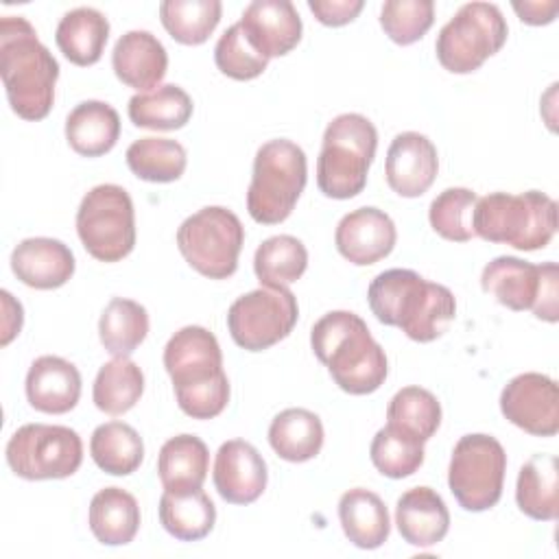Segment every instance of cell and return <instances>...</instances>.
I'll list each match as a JSON object with an SVG mask.
<instances>
[{"label": "cell", "mask_w": 559, "mask_h": 559, "mask_svg": "<svg viewBox=\"0 0 559 559\" xmlns=\"http://www.w3.org/2000/svg\"><path fill=\"white\" fill-rule=\"evenodd\" d=\"M90 531L105 546H124L133 542L140 528L138 500L120 489L105 487L94 493L90 502Z\"/></svg>", "instance_id": "f1b7e54d"}, {"label": "cell", "mask_w": 559, "mask_h": 559, "mask_svg": "<svg viewBox=\"0 0 559 559\" xmlns=\"http://www.w3.org/2000/svg\"><path fill=\"white\" fill-rule=\"evenodd\" d=\"M223 13L218 0H166L159 4V20L168 35L186 46L203 44L216 28Z\"/></svg>", "instance_id": "8d00e7d4"}, {"label": "cell", "mask_w": 559, "mask_h": 559, "mask_svg": "<svg viewBox=\"0 0 559 559\" xmlns=\"http://www.w3.org/2000/svg\"><path fill=\"white\" fill-rule=\"evenodd\" d=\"M162 526L181 542H199L214 528L216 509L201 487L164 489L159 498Z\"/></svg>", "instance_id": "4316f807"}, {"label": "cell", "mask_w": 559, "mask_h": 559, "mask_svg": "<svg viewBox=\"0 0 559 559\" xmlns=\"http://www.w3.org/2000/svg\"><path fill=\"white\" fill-rule=\"evenodd\" d=\"M310 345L338 389L349 395L373 393L386 380V354L356 312L332 310L323 314L312 325Z\"/></svg>", "instance_id": "3957f363"}, {"label": "cell", "mask_w": 559, "mask_h": 559, "mask_svg": "<svg viewBox=\"0 0 559 559\" xmlns=\"http://www.w3.org/2000/svg\"><path fill=\"white\" fill-rule=\"evenodd\" d=\"M513 11L520 15L522 22L542 26L555 20L559 11V2H513Z\"/></svg>", "instance_id": "bcb514c9"}, {"label": "cell", "mask_w": 559, "mask_h": 559, "mask_svg": "<svg viewBox=\"0 0 559 559\" xmlns=\"http://www.w3.org/2000/svg\"><path fill=\"white\" fill-rule=\"evenodd\" d=\"M369 454H371V463L382 476L406 478L421 467L424 443L402 432L400 428L386 424L376 432Z\"/></svg>", "instance_id": "ab89813d"}, {"label": "cell", "mask_w": 559, "mask_h": 559, "mask_svg": "<svg viewBox=\"0 0 559 559\" xmlns=\"http://www.w3.org/2000/svg\"><path fill=\"white\" fill-rule=\"evenodd\" d=\"M210 452L197 435L170 437L157 456V476L164 489L201 487L207 478Z\"/></svg>", "instance_id": "1f68e13d"}, {"label": "cell", "mask_w": 559, "mask_h": 559, "mask_svg": "<svg viewBox=\"0 0 559 559\" xmlns=\"http://www.w3.org/2000/svg\"><path fill=\"white\" fill-rule=\"evenodd\" d=\"M2 297V338L0 345H9L22 330V321H24V310L22 304L13 299V295L9 290H0Z\"/></svg>", "instance_id": "f6af8a7d"}, {"label": "cell", "mask_w": 559, "mask_h": 559, "mask_svg": "<svg viewBox=\"0 0 559 559\" xmlns=\"http://www.w3.org/2000/svg\"><path fill=\"white\" fill-rule=\"evenodd\" d=\"M0 74L9 105L20 118L35 122L50 114L59 63L26 17H0Z\"/></svg>", "instance_id": "7a4b0ae2"}, {"label": "cell", "mask_w": 559, "mask_h": 559, "mask_svg": "<svg viewBox=\"0 0 559 559\" xmlns=\"http://www.w3.org/2000/svg\"><path fill=\"white\" fill-rule=\"evenodd\" d=\"M120 138V116L103 100H83L66 118V140L83 157L109 153Z\"/></svg>", "instance_id": "cb8c5ba5"}, {"label": "cell", "mask_w": 559, "mask_h": 559, "mask_svg": "<svg viewBox=\"0 0 559 559\" xmlns=\"http://www.w3.org/2000/svg\"><path fill=\"white\" fill-rule=\"evenodd\" d=\"M378 131L360 114L336 116L323 133L317 159V186L330 199H352L367 186V173L376 157Z\"/></svg>", "instance_id": "5b68a950"}, {"label": "cell", "mask_w": 559, "mask_h": 559, "mask_svg": "<svg viewBox=\"0 0 559 559\" xmlns=\"http://www.w3.org/2000/svg\"><path fill=\"white\" fill-rule=\"evenodd\" d=\"M269 443L284 461H310L323 448V424L308 408H286L271 421Z\"/></svg>", "instance_id": "f546056e"}, {"label": "cell", "mask_w": 559, "mask_h": 559, "mask_svg": "<svg viewBox=\"0 0 559 559\" xmlns=\"http://www.w3.org/2000/svg\"><path fill=\"white\" fill-rule=\"evenodd\" d=\"M214 61L225 76L236 81H251L269 66V59L249 44L238 22L218 37L214 46Z\"/></svg>", "instance_id": "7bdbcfd3"}, {"label": "cell", "mask_w": 559, "mask_h": 559, "mask_svg": "<svg viewBox=\"0 0 559 559\" xmlns=\"http://www.w3.org/2000/svg\"><path fill=\"white\" fill-rule=\"evenodd\" d=\"M81 397V373L61 356H39L26 373L28 404L48 415H63L76 406Z\"/></svg>", "instance_id": "44dd1931"}, {"label": "cell", "mask_w": 559, "mask_h": 559, "mask_svg": "<svg viewBox=\"0 0 559 559\" xmlns=\"http://www.w3.org/2000/svg\"><path fill=\"white\" fill-rule=\"evenodd\" d=\"M515 502L520 511L539 522L559 515V465L555 454H533L518 474Z\"/></svg>", "instance_id": "484cf974"}, {"label": "cell", "mask_w": 559, "mask_h": 559, "mask_svg": "<svg viewBox=\"0 0 559 559\" xmlns=\"http://www.w3.org/2000/svg\"><path fill=\"white\" fill-rule=\"evenodd\" d=\"M74 255L68 245L57 238H26L11 253L15 277L37 290L63 286L74 275Z\"/></svg>", "instance_id": "ffe728a7"}, {"label": "cell", "mask_w": 559, "mask_h": 559, "mask_svg": "<svg viewBox=\"0 0 559 559\" xmlns=\"http://www.w3.org/2000/svg\"><path fill=\"white\" fill-rule=\"evenodd\" d=\"M192 98L175 83L159 85L151 92H142L129 98L127 114L135 127L155 131H175L188 124L192 118Z\"/></svg>", "instance_id": "4dcf8cb0"}, {"label": "cell", "mask_w": 559, "mask_h": 559, "mask_svg": "<svg viewBox=\"0 0 559 559\" xmlns=\"http://www.w3.org/2000/svg\"><path fill=\"white\" fill-rule=\"evenodd\" d=\"M395 524L404 542L428 548L448 535L450 511L435 489L413 487L397 498Z\"/></svg>", "instance_id": "603a6c76"}, {"label": "cell", "mask_w": 559, "mask_h": 559, "mask_svg": "<svg viewBox=\"0 0 559 559\" xmlns=\"http://www.w3.org/2000/svg\"><path fill=\"white\" fill-rule=\"evenodd\" d=\"M362 0H308V9L325 26L349 24L362 11Z\"/></svg>", "instance_id": "ee69618b"}, {"label": "cell", "mask_w": 559, "mask_h": 559, "mask_svg": "<svg viewBox=\"0 0 559 559\" xmlns=\"http://www.w3.org/2000/svg\"><path fill=\"white\" fill-rule=\"evenodd\" d=\"M90 454L103 472L111 476H129L144 459V443L133 426L124 421H107L92 432Z\"/></svg>", "instance_id": "836d02e7"}, {"label": "cell", "mask_w": 559, "mask_h": 559, "mask_svg": "<svg viewBox=\"0 0 559 559\" xmlns=\"http://www.w3.org/2000/svg\"><path fill=\"white\" fill-rule=\"evenodd\" d=\"M478 197L469 188H445L441 194H437L428 210L430 227L445 240L452 242H467L472 240L474 227V205Z\"/></svg>", "instance_id": "60d3db41"}, {"label": "cell", "mask_w": 559, "mask_h": 559, "mask_svg": "<svg viewBox=\"0 0 559 559\" xmlns=\"http://www.w3.org/2000/svg\"><path fill=\"white\" fill-rule=\"evenodd\" d=\"M367 301L380 323L400 328L417 343L439 338L456 314L452 290L411 269H389L376 275L367 288Z\"/></svg>", "instance_id": "6da1fadb"}, {"label": "cell", "mask_w": 559, "mask_h": 559, "mask_svg": "<svg viewBox=\"0 0 559 559\" xmlns=\"http://www.w3.org/2000/svg\"><path fill=\"white\" fill-rule=\"evenodd\" d=\"M435 22L432 0H389L380 11V26L400 46L421 39Z\"/></svg>", "instance_id": "b9f144b4"}, {"label": "cell", "mask_w": 559, "mask_h": 559, "mask_svg": "<svg viewBox=\"0 0 559 559\" xmlns=\"http://www.w3.org/2000/svg\"><path fill=\"white\" fill-rule=\"evenodd\" d=\"M148 334V312L142 304L124 297H114L98 321L103 347L114 356L133 354Z\"/></svg>", "instance_id": "e575fe53"}, {"label": "cell", "mask_w": 559, "mask_h": 559, "mask_svg": "<svg viewBox=\"0 0 559 559\" xmlns=\"http://www.w3.org/2000/svg\"><path fill=\"white\" fill-rule=\"evenodd\" d=\"M144 393V373L129 356H114L105 362L94 380L92 400L107 415H124Z\"/></svg>", "instance_id": "d6a6232c"}, {"label": "cell", "mask_w": 559, "mask_h": 559, "mask_svg": "<svg viewBox=\"0 0 559 559\" xmlns=\"http://www.w3.org/2000/svg\"><path fill=\"white\" fill-rule=\"evenodd\" d=\"M7 463L24 480L68 478L83 463V441L68 426L24 424L7 443Z\"/></svg>", "instance_id": "7c38bea8"}, {"label": "cell", "mask_w": 559, "mask_h": 559, "mask_svg": "<svg viewBox=\"0 0 559 559\" xmlns=\"http://www.w3.org/2000/svg\"><path fill=\"white\" fill-rule=\"evenodd\" d=\"M129 170L153 183L177 181L188 164L186 148L168 138H140L127 148Z\"/></svg>", "instance_id": "d590c367"}, {"label": "cell", "mask_w": 559, "mask_h": 559, "mask_svg": "<svg viewBox=\"0 0 559 559\" xmlns=\"http://www.w3.org/2000/svg\"><path fill=\"white\" fill-rule=\"evenodd\" d=\"M214 487L229 504H251L266 489V463L262 454L242 439L225 441L214 459Z\"/></svg>", "instance_id": "2e32d148"}, {"label": "cell", "mask_w": 559, "mask_h": 559, "mask_svg": "<svg viewBox=\"0 0 559 559\" xmlns=\"http://www.w3.org/2000/svg\"><path fill=\"white\" fill-rule=\"evenodd\" d=\"M386 424L426 443L441 424L439 400L421 386L400 389L386 406Z\"/></svg>", "instance_id": "f35d334b"}, {"label": "cell", "mask_w": 559, "mask_h": 559, "mask_svg": "<svg viewBox=\"0 0 559 559\" xmlns=\"http://www.w3.org/2000/svg\"><path fill=\"white\" fill-rule=\"evenodd\" d=\"M502 415L535 437H555L559 430V389L544 373L526 371L511 378L500 393Z\"/></svg>", "instance_id": "5bb4252c"}, {"label": "cell", "mask_w": 559, "mask_h": 559, "mask_svg": "<svg viewBox=\"0 0 559 559\" xmlns=\"http://www.w3.org/2000/svg\"><path fill=\"white\" fill-rule=\"evenodd\" d=\"M109 39V20L92 7L68 11L55 31V41L74 66H94Z\"/></svg>", "instance_id": "83f0119b"}, {"label": "cell", "mask_w": 559, "mask_h": 559, "mask_svg": "<svg viewBox=\"0 0 559 559\" xmlns=\"http://www.w3.org/2000/svg\"><path fill=\"white\" fill-rule=\"evenodd\" d=\"M437 170V148L426 135L404 131L393 138L384 162L386 183L393 192L406 199L421 197L435 183Z\"/></svg>", "instance_id": "ac0fdd59"}, {"label": "cell", "mask_w": 559, "mask_h": 559, "mask_svg": "<svg viewBox=\"0 0 559 559\" xmlns=\"http://www.w3.org/2000/svg\"><path fill=\"white\" fill-rule=\"evenodd\" d=\"M308 179V162L301 146L290 140L264 142L253 159L247 190V210L255 223L275 225L290 216Z\"/></svg>", "instance_id": "8992f818"}, {"label": "cell", "mask_w": 559, "mask_h": 559, "mask_svg": "<svg viewBox=\"0 0 559 559\" xmlns=\"http://www.w3.org/2000/svg\"><path fill=\"white\" fill-rule=\"evenodd\" d=\"M111 68L124 85L142 94L159 87L168 68V55L153 33L129 31L114 46Z\"/></svg>", "instance_id": "7402d4cb"}, {"label": "cell", "mask_w": 559, "mask_h": 559, "mask_svg": "<svg viewBox=\"0 0 559 559\" xmlns=\"http://www.w3.org/2000/svg\"><path fill=\"white\" fill-rule=\"evenodd\" d=\"M76 234L100 262H120L135 247V212L129 192L116 183L94 186L76 210Z\"/></svg>", "instance_id": "9c48e42d"}, {"label": "cell", "mask_w": 559, "mask_h": 559, "mask_svg": "<svg viewBox=\"0 0 559 559\" xmlns=\"http://www.w3.org/2000/svg\"><path fill=\"white\" fill-rule=\"evenodd\" d=\"M338 520L345 537L365 550L382 546L391 533L389 511L382 498L362 487H354L341 496Z\"/></svg>", "instance_id": "d4e9b609"}, {"label": "cell", "mask_w": 559, "mask_h": 559, "mask_svg": "<svg viewBox=\"0 0 559 559\" xmlns=\"http://www.w3.org/2000/svg\"><path fill=\"white\" fill-rule=\"evenodd\" d=\"M245 242L240 218L221 205H207L188 216L177 229V247L183 260L210 280L231 277Z\"/></svg>", "instance_id": "52a82bcc"}, {"label": "cell", "mask_w": 559, "mask_h": 559, "mask_svg": "<svg viewBox=\"0 0 559 559\" xmlns=\"http://www.w3.org/2000/svg\"><path fill=\"white\" fill-rule=\"evenodd\" d=\"M299 317L297 297L286 286H262L240 295L227 310V330L247 352H262L286 338Z\"/></svg>", "instance_id": "4fadbf2b"}, {"label": "cell", "mask_w": 559, "mask_h": 559, "mask_svg": "<svg viewBox=\"0 0 559 559\" xmlns=\"http://www.w3.org/2000/svg\"><path fill=\"white\" fill-rule=\"evenodd\" d=\"M480 286L515 312L533 310L537 319L548 323L559 319V269L555 262L537 266L513 255H500L483 269Z\"/></svg>", "instance_id": "30bf717a"}, {"label": "cell", "mask_w": 559, "mask_h": 559, "mask_svg": "<svg viewBox=\"0 0 559 559\" xmlns=\"http://www.w3.org/2000/svg\"><path fill=\"white\" fill-rule=\"evenodd\" d=\"M249 44L264 55H288L301 39V17L288 0H253L245 7L238 20Z\"/></svg>", "instance_id": "e0dca14e"}, {"label": "cell", "mask_w": 559, "mask_h": 559, "mask_svg": "<svg viewBox=\"0 0 559 559\" xmlns=\"http://www.w3.org/2000/svg\"><path fill=\"white\" fill-rule=\"evenodd\" d=\"M474 234L487 242L511 245L520 251L544 249L557 231V203L539 192H489L474 205Z\"/></svg>", "instance_id": "277c9868"}, {"label": "cell", "mask_w": 559, "mask_h": 559, "mask_svg": "<svg viewBox=\"0 0 559 559\" xmlns=\"http://www.w3.org/2000/svg\"><path fill=\"white\" fill-rule=\"evenodd\" d=\"M507 35V20L496 4L467 2L441 26L435 52L448 72L467 74L496 55L504 46Z\"/></svg>", "instance_id": "ba28073f"}, {"label": "cell", "mask_w": 559, "mask_h": 559, "mask_svg": "<svg viewBox=\"0 0 559 559\" xmlns=\"http://www.w3.org/2000/svg\"><path fill=\"white\" fill-rule=\"evenodd\" d=\"M395 240V223L378 207H358L345 214L334 231L338 253L356 266H369L386 258Z\"/></svg>", "instance_id": "d6986e66"}, {"label": "cell", "mask_w": 559, "mask_h": 559, "mask_svg": "<svg viewBox=\"0 0 559 559\" xmlns=\"http://www.w3.org/2000/svg\"><path fill=\"white\" fill-rule=\"evenodd\" d=\"M308 266V251L295 236L282 234L266 238L253 255V271L262 286H288Z\"/></svg>", "instance_id": "74e56055"}, {"label": "cell", "mask_w": 559, "mask_h": 559, "mask_svg": "<svg viewBox=\"0 0 559 559\" xmlns=\"http://www.w3.org/2000/svg\"><path fill=\"white\" fill-rule=\"evenodd\" d=\"M164 367L175 393L210 384L225 376L223 354L216 336L201 325L177 330L164 347Z\"/></svg>", "instance_id": "9a60e30c"}, {"label": "cell", "mask_w": 559, "mask_h": 559, "mask_svg": "<svg viewBox=\"0 0 559 559\" xmlns=\"http://www.w3.org/2000/svg\"><path fill=\"white\" fill-rule=\"evenodd\" d=\"M507 452L502 443L483 432L465 435L456 441L448 467V485L465 511H487L502 496Z\"/></svg>", "instance_id": "8fae6325"}]
</instances>
